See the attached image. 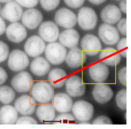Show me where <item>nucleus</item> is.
Returning <instances> with one entry per match:
<instances>
[{
  "label": "nucleus",
  "mask_w": 131,
  "mask_h": 129,
  "mask_svg": "<svg viewBox=\"0 0 131 129\" xmlns=\"http://www.w3.org/2000/svg\"><path fill=\"white\" fill-rule=\"evenodd\" d=\"M6 33L8 40L16 43L24 40L27 35L25 26L18 22L10 24L6 28Z\"/></svg>",
  "instance_id": "dca6fc26"
},
{
  "label": "nucleus",
  "mask_w": 131,
  "mask_h": 129,
  "mask_svg": "<svg viewBox=\"0 0 131 129\" xmlns=\"http://www.w3.org/2000/svg\"><path fill=\"white\" fill-rule=\"evenodd\" d=\"M99 36L104 44L114 45L120 40L119 32L113 25L108 24H102L99 27Z\"/></svg>",
  "instance_id": "9d476101"
},
{
  "label": "nucleus",
  "mask_w": 131,
  "mask_h": 129,
  "mask_svg": "<svg viewBox=\"0 0 131 129\" xmlns=\"http://www.w3.org/2000/svg\"><path fill=\"white\" fill-rule=\"evenodd\" d=\"M99 59L107 66H118L121 60V56L117 50L112 48H107L100 51Z\"/></svg>",
  "instance_id": "5701e85b"
},
{
  "label": "nucleus",
  "mask_w": 131,
  "mask_h": 129,
  "mask_svg": "<svg viewBox=\"0 0 131 129\" xmlns=\"http://www.w3.org/2000/svg\"><path fill=\"white\" fill-rule=\"evenodd\" d=\"M66 91L72 97H79L85 95L86 85L81 77L72 75L68 77L66 82Z\"/></svg>",
  "instance_id": "f8f14e48"
},
{
  "label": "nucleus",
  "mask_w": 131,
  "mask_h": 129,
  "mask_svg": "<svg viewBox=\"0 0 131 129\" xmlns=\"http://www.w3.org/2000/svg\"><path fill=\"white\" fill-rule=\"evenodd\" d=\"M118 78L120 83L125 87L127 86V67H124L120 69L118 73Z\"/></svg>",
  "instance_id": "58836bf2"
},
{
  "label": "nucleus",
  "mask_w": 131,
  "mask_h": 129,
  "mask_svg": "<svg viewBox=\"0 0 131 129\" xmlns=\"http://www.w3.org/2000/svg\"><path fill=\"white\" fill-rule=\"evenodd\" d=\"M100 16L105 23L114 25L121 19V12L115 5H108L102 10Z\"/></svg>",
  "instance_id": "aec40b11"
},
{
  "label": "nucleus",
  "mask_w": 131,
  "mask_h": 129,
  "mask_svg": "<svg viewBox=\"0 0 131 129\" xmlns=\"http://www.w3.org/2000/svg\"><path fill=\"white\" fill-rule=\"evenodd\" d=\"M67 73L61 68H54L49 72L48 79L49 83L55 88L63 86L67 80Z\"/></svg>",
  "instance_id": "bb28decb"
},
{
  "label": "nucleus",
  "mask_w": 131,
  "mask_h": 129,
  "mask_svg": "<svg viewBox=\"0 0 131 129\" xmlns=\"http://www.w3.org/2000/svg\"><path fill=\"white\" fill-rule=\"evenodd\" d=\"M14 105L18 112L21 115L29 116L35 112L36 108V102L32 97L25 95L16 99Z\"/></svg>",
  "instance_id": "4468645a"
},
{
  "label": "nucleus",
  "mask_w": 131,
  "mask_h": 129,
  "mask_svg": "<svg viewBox=\"0 0 131 129\" xmlns=\"http://www.w3.org/2000/svg\"><path fill=\"white\" fill-rule=\"evenodd\" d=\"M12 0H1L0 2H2V3H7L8 2H10Z\"/></svg>",
  "instance_id": "a18cd8bd"
},
{
  "label": "nucleus",
  "mask_w": 131,
  "mask_h": 129,
  "mask_svg": "<svg viewBox=\"0 0 131 129\" xmlns=\"http://www.w3.org/2000/svg\"><path fill=\"white\" fill-rule=\"evenodd\" d=\"M117 49L121 56L125 58L127 57V46L126 38H123L119 40L117 45Z\"/></svg>",
  "instance_id": "2f4dec72"
},
{
  "label": "nucleus",
  "mask_w": 131,
  "mask_h": 129,
  "mask_svg": "<svg viewBox=\"0 0 131 129\" xmlns=\"http://www.w3.org/2000/svg\"><path fill=\"white\" fill-rule=\"evenodd\" d=\"M54 20L58 26L71 29L77 23V16L73 12L68 8H62L56 12Z\"/></svg>",
  "instance_id": "6e6552de"
},
{
  "label": "nucleus",
  "mask_w": 131,
  "mask_h": 129,
  "mask_svg": "<svg viewBox=\"0 0 131 129\" xmlns=\"http://www.w3.org/2000/svg\"><path fill=\"white\" fill-rule=\"evenodd\" d=\"M55 109L52 104L39 105L36 111V115L39 120L45 124H49L55 118Z\"/></svg>",
  "instance_id": "b1692460"
},
{
  "label": "nucleus",
  "mask_w": 131,
  "mask_h": 129,
  "mask_svg": "<svg viewBox=\"0 0 131 129\" xmlns=\"http://www.w3.org/2000/svg\"><path fill=\"white\" fill-rule=\"evenodd\" d=\"M0 85H2L6 82L8 78V74L2 67H0Z\"/></svg>",
  "instance_id": "ea45409f"
},
{
  "label": "nucleus",
  "mask_w": 131,
  "mask_h": 129,
  "mask_svg": "<svg viewBox=\"0 0 131 129\" xmlns=\"http://www.w3.org/2000/svg\"><path fill=\"white\" fill-rule=\"evenodd\" d=\"M113 121L110 118L106 116H101L95 118L93 122V125H112Z\"/></svg>",
  "instance_id": "c9c22d12"
},
{
  "label": "nucleus",
  "mask_w": 131,
  "mask_h": 129,
  "mask_svg": "<svg viewBox=\"0 0 131 129\" xmlns=\"http://www.w3.org/2000/svg\"><path fill=\"white\" fill-rule=\"evenodd\" d=\"M0 13L3 19L13 23L19 21L24 13L22 7L16 1H11L2 8Z\"/></svg>",
  "instance_id": "0eeeda50"
},
{
  "label": "nucleus",
  "mask_w": 131,
  "mask_h": 129,
  "mask_svg": "<svg viewBox=\"0 0 131 129\" xmlns=\"http://www.w3.org/2000/svg\"><path fill=\"white\" fill-rule=\"evenodd\" d=\"M42 19V13L39 10L35 8L26 10L21 18L23 25L30 30L36 29L40 25Z\"/></svg>",
  "instance_id": "2eb2a0df"
},
{
  "label": "nucleus",
  "mask_w": 131,
  "mask_h": 129,
  "mask_svg": "<svg viewBox=\"0 0 131 129\" xmlns=\"http://www.w3.org/2000/svg\"><path fill=\"white\" fill-rule=\"evenodd\" d=\"M67 51L60 43H50L47 45L45 50V55L47 60L53 65H58L65 60Z\"/></svg>",
  "instance_id": "f03ea898"
},
{
  "label": "nucleus",
  "mask_w": 131,
  "mask_h": 129,
  "mask_svg": "<svg viewBox=\"0 0 131 129\" xmlns=\"http://www.w3.org/2000/svg\"><path fill=\"white\" fill-rule=\"evenodd\" d=\"M32 97L41 104H47L53 99L54 91L52 86L46 81L37 82L31 89Z\"/></svg>",
  "instance_id": "f257e3e1"
},
{
  "label": "nucleus",
  "mask_w": 131,
  "mask_h": 129,
  "mask_svg": "<svg viewBox=\"0 0 131 129\" xmlns=\"http://www.w3.org/2000/svg\"><path fill=\"white\" fill-rule=\"evenodd\" d=\"M0 62H2L6 61L9 56V46L2 41L0 42Z\"/></svg>",
  "instance_id": "473e14b6"
},
{
  "label": "nucleus",
  "mask_w": 131,
  "mask_h": 129,
  "mask_svg": "<svg viewBox=\"0 0 131 129\" xmlns=\"http://www.w3.org/2000/svg\"><path fill=\"white\" fill-rule=\"evenodd\" d=\"M116 102L118 107L123 110L127 109V90L123 89L120 90L116 96Z\"/></svg>",
  "instance_id": "c756f323"
},
{
  "label": "nucleus",
  "mask_w": 131,
  "mask_h": 129,
  "mask_svg": "<svg viewBox=\"0 0 131 129\" xmlns=\"http://www.w3.org/2000/svg\"><path fill=\"white\" fill-rule=\"evenodd\" d=\"M17 110L13 106L6 105L0 110V123L1 125H14L17 121L18 114Z\"/></svg>",
  "instance_id": "a878e982"
},
{
  "label": "nucleus",
  "mask_w": 131,
  "mask_h": 129,
  "mask_svg": "<svg viewBox=\"0 0 131 129\" xmlns=\"http://www.w3.org/2000/svg\"><path fill=\"white\" fill-rule=\"evenodd\" d=\"M73 104V100L71 96L64 92L56 93L52 99V105L55 110L61 113L70 112Z\"/></svg>",
  "instance_id": "a211bd4d"
},
{
  "label": "nucleus",
  "mask_w": 131,
  "mask_h": 129,
  "mask_svg": "<svg viewBox=\"0 0 131 129\" xmlns=\"http://www.w3.org/2000/svg\"><path fill=\"white\" fill-rule=\"evenodd\" d=\"M16 1L21 7L29 9L34 8L39 2L38 0H16Z\"/></svg>",
  "instance_id": "f704fd0d"
},
{
  "label": "nucleus",
  "mask_w": 131,
  "mask_h": 129,
  "mask_svg": "<svg viewBox=\"0 0 131 129\" xmlns=\"http://www.w3.org/2000/svg\"><path fill=\"white\" fill-rule=\"evenodd\" d=\"M79 125H91V123L88 122L87 121H81V122L79 123Z\"/></svg>",
  "instance_id": "c03bdc74"
},
{
  "label": "nucleus",
  "mask_w": 131,
  "mask_h": 129,
  "mask_svg": "<svg viewBox=\"0 0 131 129\" xmlns=\"http://www.w3.org/2000/svg\"><path fill=\"white\" fill-rule=\"evenodd\" d=\"M77 19L80 27L87 31L94 29L97 23L98 17L93 9L84 6L79 10Z\"/></svg>",
  "instance_id": "7ed1b4c3"
},
{
  "label": "nucleus",
  "mask_w": 131,
  "mask_h": 129,
  "mask_svg": "<svg viewBox=\"0 0 131 129\" xmlns=\"http://www.w3.org/2000/svg\"><path fill=\"white\" fill-rule=\"evenodd\" d=\"M89 73L92 79L97 83L106 81L110 74L108 66L102 62L94 64L89 68Z\"/></svg>",
  "instance_id": "412c9836"
},
{
  "label": "nucleus",
  "mask_w": 131,
  "mask_h": 129,
  "mask_svg": "<svg viewBox=\"0 0 131 129\" xmlns=\"http://www.w3.org/2000/svg\"><path fill=\"white\" fill-rule=\"evenodd\" d=\"M89 2L95 5H99L106 2L105 0H89Z\"/></svg>",
  "instance_id": "37998d69"
},
{
  "label": "nucleus",
  "mask_w": 131,
  "mask_h": 129,
  "mask_svg": "<svg viewBox=\"0 0 131 129\" xmlns=\"http://www.w3.org/2000/svg\"><path fill=\"white\" fill-rule=\"evenodd\" d=\"M46 48L45 41L40 37L33 35L27 39L24 46L26 54L31 57H37L44 52Z\"/></svg>",
  "instance_id": "9b49d317"
},
{
  "label": "nucleus",
  "mask_w": 131,
  "mask_h": 129,
  "mask_svg": "<svg viewBox=\"0 0 131 129\" xmlns=\"http://www.w3.org/2000/svg\"><path fill=\"white\" fill-rule=\"evenodd\" d=\"M80 39V34L76 30L72 29L62 31L59 36L60 44L64 47L72 49L77 48Z\"/></svg>",
  "instance_id": "4be33fe9"
},
{
  "label": "nucleus",
  "mask_w": 131,
  "mask_h": 129,
  "mask_svg": "<svg viewBox=\"0 0 131 129\" xmlns=\"http://www.w3.org/2000/svg\"><path fill=\"white\" fill-rule=\"evenodd\" d=\"M64 2L67 6L70 8L77 9L81 7L83 5L84 0H65Z\"/></svg>",
  "instance_id": "e433bc0d"
},
{
  "label": "nucleus",
  "mask_w": 131,
  "mask_h": 129,
  "mask_svg": "<svg viewBox=\"0 0 131 129\" xmlns=\"http://www.w3.org/2000/svg\"><path fill=\"white\" fill-rule=\"evenodd\" d=\"M0 35H2L4 34L5 32H6V25L5 22L4 21V19H2V18H0Z\"/></svg>",
  "instance_id": "79ce46f5"
},
{
  "label": "nucleus",
  "mask_w": 131,
  "mask_h": 129,
  "mask_svg": "<svg viewBox=\"0 0 131 129\" xmlns=\"http://www.w3.org/2000/svg\"><path fill=\"white\" fill-rule=\"evenodd\" d=\"M29 61L27 54L19 49H15L9 56L8 67L15 72L22 71L29 66Z\"/></svg>",
  "instance_id": "39448f33"
},
{
  "label": "nucleus",
  "mask_w": 131,
  "mask_h": 129,
  "mask_svg": "<svg viewBox=\"0 0 131 129\" xmlns=\"http://www.w3.org/2000/svg\"><path fill=\"white\" fill-rule=\"evenodd\" d=\"M71 110L74 116L80 122L89 121L94 113L92 104L85 100H79L75 102Z\"/></svg>",
  "instance_id": "20e7f679"
},
{
  "label": "nucleus",
  "mask_w": 131,
  "mask_h": 129,
  "mask_svg": "<svg viewBox=\"0 0 131 129\" xmlns=\"http://www.w3.org/2000/svg\"><path fill=\"white\" fill-rule=\"evenodd\" d=\"M117 29L122 34L127 36V19L123 18L118 22L117 25Z\"/></svg>",
  "instance_id": "4c0bfd02"
},
{
  "label": "nucleus",
  "mask_w": 131,
  "mask_h": 129,
  "mask_svg": "<svg viewBox=\"0 0 131 129\" xmlns=\"http://www.w3.org/2000/svg\"><path fill=\"white\" fill-rule=\"evenodd\" d=\"M16 97V93L13 89L7 85H2L0 87V101L4 104H10Z\"/></svg>",
  "instance_id": "cd10ccee"
},
{
  "label": "nucleus",
  "mask_w": 131,
  "mask_h": 129,
  "mask_svg": "<svg viewBox=\"0 0 131 129\" xmlns=\"http://www.w3.org/2000/svg\"><path fill=\"white\" fill-rule=\"evenodd\" d=\"M11 85L17 92H29L34 85L33 77L29 72L21 71L14 76L11 81Z\"/></svg>",
  "instance_id": "423d86ee"
},
{
  "label": "nucleus",
  "mask_w": 131,
  "mask_h": 129,
  "mask_svg": "<svg viewBox=\"0 0 131 129\" xmlns=\"http://www.w3.org/2000/svg\"><path fill=\"white\" fill-rule=\"evenodd\" d=\"M94 99L100 104L109 102L114 96V92L111 87L105 84H97L94 85L92 91Z\"/></svg>",
  "instance_id": "f3484780"
},
{
  "label": "nucleus",
  "mask_w": 131,
  "mask_h": 129,
  "mask_svg": "<svg viewBox=\"0 0 131 129\" xmlns=\"http://www.w3.org/2000/svg\"><path fill=\"white\" fill-rule=\"evenodd\" d=\"M86 55L82 50L75 48H72L67 54L65 61L68 66L72 69L81 67L86 61Z\"/></svg>",
  "instance_id": "6ab92c4d"
},
{
  "label": "nucleus",
  "mask_w": 131,
  "mask_h": 129,
  "mask_svg": "<svg viewBox=\"0 0 131 129\" xmlns=\"http://www.w3.org/2000/svg\"><path fill=\"white\" fill-rule=\"evenodd\" d=\"M119 10L121 12H123V13H127V1L123 0L121 1L119 4Z\"/></svg>",
  "instance_id": "a19ab883"
},
{
  "label": "nucleus",
  "mask_w": 131,
  "mask_h": 129,
  "mask_svg": "<svg viewBox=\"0 0 131 129\" xmlns=\"http://www.w3.org/2000/svg\"><path fill=\"white\" fill-rule=\"evenodd\" d=\"M38 33L43 40L49 43L55 42L59 36L58 25L51 20L45 21L40 24Z\"/></svg>",
  "instance_id": "1a4fd4ad"
},
{
  "label": "nucleus",
  "mask_w": 131,
  "mask_h": 129,
  "mask_svg": "<svg viewBox=\"0 0 131 129\" xmlns=\"http://www.w3.org/2000/svg\"><path fill=\"white\" fill-rule=\"evenodd\" d=\"M81 44L82 50L89 56L97 55L102 50L100 40L94 35H85L81 39Z\"/></svg>",
  "instance_id": "ddd939ff"
},
{
  "label": "nucleus",
  "mask_w": 131,
  "mask_h": 129,
  "mask_svg": "<svg viewBox=\"0 0 131 129\" xmlns=\"http://www.w3.org/2000/svg\"><path fill=\"white\" fill-rule=\"evenodd\" d=\"M16 125H38V123L36 120L31 116H24L18 119L16 122Z\"/></svg>",
  "instance_id": "72a5a7b5"
},
{
  "label": "nucleus",
  "mask_w": 131,
  "mask_h": 129,
  "mask_svg": "<svg viewBox=\"0 0 131 129\" xmlns=\"http://www.w3.org/2000/svg\"><path fill=\"white\" fill-rule=\"evenodd\" d=\"M42 9L47 11L55 9L60 4L59 0H41L39 1Z\"/></svg>",
  "instance_id": "7c9ffc66"
},
{
  "label": "nucleus",
  "mask_w": 131,
  "mask_h": 129,
  "mask_svg": "<svg viewBox=\"0 0 131 129\" xmlns=\"http://www.w3.org/2000/svg\"><path fill=\"white\" fill-rule=\"evenodd\" d=\"M30 68L32 73L36 76L41 77L46 75L50 71V63L42 56H38L31 62Z\"/></svg>",
  "instance_id": "393cba45"
},
{
  "label": "nucleus",
  "mask_w": 131,
  "mask_h": 129,
  "mask_svg": "<svg viewBox=\"0 0 131 129\" xmlns=\"http://www.w3.org/2000/svg\"><path fill=\"white\" fill-rule=\"evenodd\" d=\"M53 125L58 124H76L75 117L71 114L68 113H62L55 117L53 122Z\"/></svg>",
  "instance_id": "c85d7f7f"
}]
</instances>
